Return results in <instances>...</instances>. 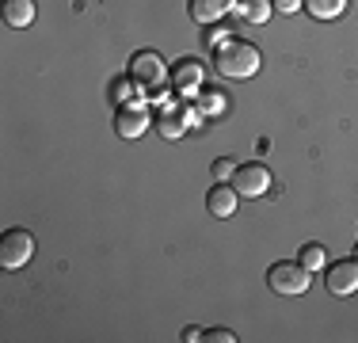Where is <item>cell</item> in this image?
<instances>
[{"label":"cell","instance_id":"cell-11","mask_svg":"<svg viewBox=\"0 0 358 343\" xmlns=\"http://www.w3.org/2000/svg\"><path fill=\"white\" fill-rule=\"evenodd\" d=\"M4 23L15 31L35 23V0H4Z\"/></svg>","mask_w":358,"mask_h":343},{"label":"cell","instance_id":"cell-7","mask_svg":"<svg viewBox=\"0 0 358 343\" xmlns=\"http://www.w3.org/2000/svg\"><path fill=\"white\" fill-rule=\"evenodd\" d=\"M145 130H149V111H145V103H118L115 134L134 141V137H145Z\"/></svg>","mask_w":358,"mask_h":343},{"label":"cell","instance_id":"cell-18","mask_svg":"<svg viewBox=\"0 0 358 343\" xmlns=\"http://www.w3.org/2000/svg\"><path fill=\"white\" fill-rule=\"evenodd\" d=\"M271 8L282 15H297V8H305V0H271Z\"/></svg>","mask_w":358,"mask_h":343},{"label":"cell","instance_id":"cell-6","mask_svg":"<svg viewBox=\"0 0 358 343\" xmlns=\"http://www.w3.org/2000/svg\"><path fill=\"white\" fill-rule=\"evenodd\" d=\"M324 282H328V294H336V298L358 294V255L328 263V267H324Z\"/></svg>","mask_w":358,"mask_h":343},{"label":"cell","instance_id":"cell-10","mask_svg":"<svg viewBox=\"0 0 358 343\" xmlns=\"http://www.w3.org/2000/svg\"><path fill=\"white\" fill-rule=\"evenodd\" d=\"M172 88L179 96H194V92L202 88V65L194 62V57H183V62L172 69Z\"/></svg>","mask_w":358,"mask_h":343},{"label":"cell","instance_id":"cell-9","mask_svg":"<svg viewBox=\"0 0 358 343\" xmlns=\"http://www.w3.org/2000/svg\"><path fill=\"white\" fill-rule=\"evenodd\" d=\"M236 8V0H191V20L199 27H214L217 20H225Z\"/></svg>","mask_w":358,"mask_h":343},{"label":"cell","instance_id":"cell-13","mask_svg":"<svg viewBox=\"0 0 358 343\" xmlns=\"http://www.w3.org/2000/svg\"><path fill=\"white\" fill-rule=\"evenodd\" d=\"M305 12H309L313 20L328 23V20H339V15L347 12V0H305Z\"/></svg>","mask_w":358,"mask_h":343},{"label":"cell","instance_id":"cell-5","mask_svg":"<svg viewBox=\"0 0 358 343\" xmlns=\"http://www.w3.org/2000/svg\"><path fill=\"white\" fill-rule=\"evenodd\" d=\"M229 183L236 187V195H241V199H263V195H267V187L275 183V176H271L267 164L252 160V164H241V168H236Z\"/></svg>","mask_w":358,"mask_h":343},{"label":"cell","instance_id":"cell-1","mask_svg":"<svg viewBox=\"0 0 358 343\" xmlns=\"http://www.w3.org/2000/svg\"><path fill=\"white\" fill-rule=\"evenodd\" d=\"M214 65H217V73L225 76V80H252V76L259 73L263 57H259V46H255V42L229 38L225 46L217 50Z\"/></svg>","mask_w":358,"mask_h":343},{"label":"cell","instance_id":"cell-15","mask_svg":"<svg viewBox=\"0 0 358 343\" xmlns=\"http://www.w3.org/2000/svg\"><path fill=\"white\" fill-rule=\"evenodd\" d=\"M297 263H301L305 271H324V267H328V255H324L320 244H305L301 255H297Z\"/></svg>","mask_w":358,"mask_h":343},{"label":"cell","instance_id":"cell-17","mask_svg":"<svg viewBox=\"0 0 358 343\" xmlns=\"http://www.w3.org/2000/svg\"><path fill=\"white\" fill-rule=\"evenodd\" d=\"M233 172H236L233 160H225V157L214 160V179H221V183H225V179H233Z\"/></svg>","mask_w":358,"mask_h":343},{"label":"cell","instance_id":"cell-12","mask_svg":"<svg viewBox=\"0 0 358 343\" xmlns=\"http://www.w3.org/2000/svg\"><path fill=\"white\" fill-rule=\"evenodd\" d=\"M271 0H236V15H241L244 23H252V27H263V23L271 20Z\"/></svg>","mask_w":358,"mask_h":343},{"label":"cell","instance_id":"cell-21","mask_svg":"<svg viewBox=\"0 0 358 343\" xmlns=\"http://www.w3.org/2000/svg\"><path fill=\"white\" fill-rule=\"evenodd\" d=\"M355 255H358V244H355Z\"/></svg>","mask_w":358,"mask_h":343},{"label":"cell","instance_id":"cell-2","mask_svg":"<svg viewBox=\"0 0 358 343\" xmlns=\"http://www.w3.org/2000/svg\"><path fill=\"white\" fill-rule=\"evenodd\" d=\"M130 80L138 84V92L145 99H157L160 92L168 88L172 73H168V62L157 54V50H141V54H134V62H130Z\"/></svg>","mask_w":358,"mask_h":343},{"label":"cell","instance_id":"cell-19","mask_svg":"<svg viewBox=\"0 0 358 343\" xmlns=\"http://www.w3.org/2000/svg\"><path fill=\"white\" fill-rule=\"evenodd\" d=\"M206 340H210V343H233L236 336H233L229 328H210V332H206Z\"/></svg>","mask_w":358,"mask_h":343},{"label":"cell","instance_id":"cell-3","mask_svg":"<svg viewBox=\"0 0 358 343\" xmlns=\"http://www.w3.org/2000/svg\"><path fill=\"white\" fill-rule=\"evenodd\" d=\"M309 274L313 271H305L301 263H289V260H282V263H271L267 267V286L275 290L278 298H297V294H305V290H309Z\"/></svg>","mask_w":358,"mask_h":343},{"label":"cell","instance_id":"cell-16","mask_svg":"<svg viewBox=\"0 0 358 343\" xmlns=\"http://www.w3.org/2000/svg\"><path fill=\"white\" fill-rule=\"evenodd\" d=\"M130 88H138V84H134L130 76H122V80H115V84H110V92H115V99H118V103H126V99H130Z\"/></svg>","mask_w":358,"mask_h":343},{"label":"cell","instance_id":"cell-8","mask_svg":"<svg viewBox=\"0 0 358 343\" xmlns=\"http://www.w3.org/2000/svg\"><path fill=\"white\" fill-rule=\"evenodd\" d=\"M236 199H241V195H236V187L233 183H217L210 187L206 191V210L214 214V218H233L236 214Z\"/></svg>","mask_w":358,"mask_h":343},{"label":"cell","instance_id":"cell-14","mask_svg":"<svg viewBox=\"0 0 358 343\" xmlns=\"http://www.w3.org/2000/svg\"><path fill=\"white\" fill-rule=\"evenodd\" d=\"M183 118H187V111H176V107H168L164 115H160V134H164L168 141H176V137L187 130V122H183Z\"/></svg>","mask_w":358,"mask_h":343},{"label":"cell","instance_id":"cell-20","mask_svg":"<svg viewBox=\"0 0 358 343\" xmlns=\"http://www.w3.org/2000/svg\"><path fill=\"white\" fill-rule=\"evenodd\" d=\"M183 340H187V343H194V340H202V332H199V328H187V332H183Z\"/></svg>","mask_w":358,"mask_h":343},{"label":"cell","instance_id":"cell-4","mask_svg":"<svg viewBox=\"0 0 358 343\" xmlns=\"http://www.w3.org/2000/svg\"><path fill=\"white\" fill-rule=\"evenodd\" d=\"M31 255H35V237H31L27 229H8V233L0 237V267L4 271L27 267Z\"/></svg>","mask_w":358,"mask_h":343}]
</instances>
